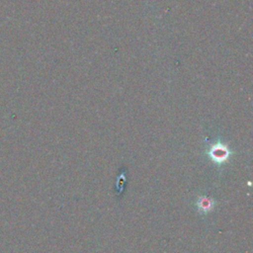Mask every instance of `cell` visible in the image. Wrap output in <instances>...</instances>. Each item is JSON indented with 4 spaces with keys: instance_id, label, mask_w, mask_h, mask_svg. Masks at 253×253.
Listing matches in <instances>:
<instances>
[{
    "instance_id": "1",
    "label": "cell",
    "mask_w": 253,
    "mask_h": 253,
    "mask_svg": "<svg viewBox=\"0 0 253 253\" xmlns=\"http://www.w3.org/2000/svg\"><path fill=\"white\" fill-rule=\"evenodd\" d=\"M210 156L214 162L220 164L228 158L229 151L225 146L217 144L211 147V149L210 150Z\"/></svg>"
},
{
    "instance_id": "2",
    "label": "cell",
    "mask_w": 253,
    "mask_h": 253,
    "mask_svg": "<svg viewBox=\"0 0 253 253\" xmlns=\"http://www.w3.org/2000/svg\"><path fill=\"white\" fill-rule=\"evenodd\" d=\"M196 205H197L198 211L202 214H207L212 211V209L214 207V201L210 197L202 196L198 199Z\"/></svg>"
}]
</instances>
